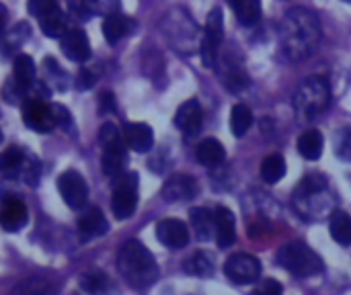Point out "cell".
I'll use <instances>...</instances> for the list:
<instances>
[{"label":"cell","instance_id":"cell-1","mask_svg":"<svg viewBox=\"0 0 351 295\" xmlns=\"http://www.w3.org/2000/svg\"><path fill=\"white\" fill-rule=\"evenodd\" d=\"M321 43V23L308 8H290L280 23V45L288 60L311 57Z\"/></svg>","mask_w":351,"mask_h":295},{"label":"cell","instance_id":"cell-2","mask_svg":"<svg viewBox=\"0 0 351 295\" xmlns=\"http://www.w3.org/2000/svg\"><path fill=\"white\" fill-rule=\"evenodd\" d=\"M117 271L132 290H148L158 279V265L152 253L138 240H130L117 255Z\"/></svg>","mask_w":351,"mask_h":295},{"label":"cell","instance_id":"cell-3","mask_svg":"<svg viewBox=\"0 0 351 295\" xmlns=\"http://www.w3.org/2000/svg\"><path fill=\"white\" fill-rule=\"evenodd\" d=\"M331 103V86L323 76H308L300 82L294 94V111L298 119H317Z\"/></svg>","mask_w":351,"mask_h":295},{"label":"cell","instance_id":"cell-4","mask_svg":"<svg viewBox=\"0 0 351 295\" xmlns=\"http://www.w3.org/2000/svg\"><path fill=\"white\" fill-rule=\"evenodd\" d=\"M276 259H278L282 269H286L288 273H292L296 277H313V275H319L323 271L321 257L302 242L284 244L278 251Z\"/></svg>","mask_w":351,"mask_h":295},{"label":"cell","instance_id":"cell-5","mask_svg":"<svg viewBox=\"0 0 351 295\" xmlns=\"http://www.w3.org/2000/svg\"><path fill=\"white\" fill-rule=\"evenodd\" d=\"M138 207V175L123 172L121 177L113 179V195H111V209L117 220H130Z\"/></svg>","mask_w":351,"mask_h":295},{"label":"cell","instance_id":"cell-6","mask_svg":"<svg viewBox=\"0 0 351 295\" xmlns=\"http://www.w3.org/2000/svg\"><path fill=\"white\" fill-rule=\"evenodd\" d=\"M29 12L33 16H37L39 21V27L43 31L45 37H64L66 35V18H64V12L62 8L51 2V0H31L27 4Z\"/></svg>","mask_w":351,"mask_h":295},{"label":"cell","instance_id":"cell-7","mask_svg":"<svg viewBox=\"0 0 351 295\" xmlns=\"http://www.w3.org/2000/svg\"><path fill=\"white\" fill-rule=\"evenodd\" d=\"M224 39V16L222 10L216 6L210 10L208 21H206V31H204V39H202V62L206 68H214L216 60H218V45Z\"/></svg>","mask_w":351,"mask_h":295},{"label":"cell","instance_id":"cell-8","mask_svg":"<svg viewBox=\"0 0 351 295\" xmlns=\"http://www.w3.org/2000/svg\"><path fill=\"white\" fill-rule=\"evenodd\" d=\"M224 275L237 285H251L261 277V263L253 255L237 253L224 263Z\"/></svg>","mask_w":351,"mask_h":295},{"label":"cell","instance_id":"cell-9","mask_svg":"<svg viewBox=\"0 0 351 295\" xmlns=\"http://www.w3.org/2000/svg\"><path fill=\"white\" fill-rule=\"evenodd\" d=\"M58 191L64 199V203L70 209H80L86 205L88 199V187L86 181L80 172L76 170H66L64 175H60L58 179Z\"/></svg>","mask_w":351,"mask_h":295},{"label":"cell","instance_id":"cell-10","mask_svg":"<svg viewBox=\"0 0 351 295\" xmlns=\"http://www.w3.org/2000/svg\"><path fill=\"white\" fill-rule=\"evenodd\" d=\"M23 121L29 129L37 133H47L56 127L51 105H45L39 99H27L23 103Z\"/></svg>","mask_w":351,"mask_h":295},{"label":"cell","instance_id":"cell-11","mask_svg":"<svg viewBox=\"0 0 351 295\" xmlns=\"http://www.w3.org/2000/svg\"><path fill=\"white\" fill-rule=\"evenodd\" d=\"M156 238L160 244H165L167 248L173 251H181L189 244V230L187 224L175 218L169 220H160L156 224Z\"/></svg>","mask_w":351,"mask_h":295},{"label":"cell","instance_id":"cell-12","mask_svg":"<svg viewBox=\"0 0 351 295\" xmlns=\"http://www.w3.org/2000/svg\"><path fill=\"white\" fill-rule=\"evenodd\" d=\"M27 205L19 197H4L0 203V226L6 232H19L27 224Z\"/></svg>","mask_w":351,"mask_h":295},{"label":"cell","instance_id":"cell-13","mask_svg":"<svg viewBox=\"0 0 351 295\" xmlns=\"http://www.w3.org/2000/svg\"><path fill=\"white\" fill-rule=\"evenodd\" d=\"M202 123H204V111L199 107V103L195 99H189L185 101L177 113H175V125L187 136V138H193L202 131Z\"/></svg>","mask_w":351,"mask_h":295},{"label":"cell","instance_id":"cell-14","mask_svg":"<svg viewBox=\"0 0 351 295\" xmlns=\"http://www.w3.org/2000/svg\"><path fill=\"white\" fill-rule=\"evenodd\" d=\"M199 187L197 181L189 175H173L165 185H162V197L171 203L175 201H189L197 195Z\"/></svg>","mask_w":351,"mask_h":295},{"label":"cell","instance_id":"cell-15","mask_svg":"<svg viewBox=\"0 0 351 295\" xmlns=\"http://www.w3.org/2000/svg\"><path fill=\"white\" fill-rule=\"evenodd\" d=\"M76 226H78V236L84 242L105 236L109 232V222L105 220V216L99 207H88L84 214H80Z\"/></svg>","mask_w":351,"mask_h":295},{"label":"cell","instance_id":"cell-16","mask_svg":"<svg viewBox=\"0 0 351 295\" xmlns=\"http://www.w3.org/2000/svg\"><path fill=\"white\" fill-rule=\"evenodd\" d=\"M214 236L220 248H230L237 242V220L234 214L220 205L214 211Z\"/></svg>","mask_w":351,"mask_h":295},{"label":"cell","instance_id":"cell-17","mask_svg":"<svg viewBox=\"0 0 351 295\" xmlns=\"http://www.w3.org/2000/svg\"><path fill=\"white\" fill-rule=\"evenodd\" d=\"M62 51L68 60L72 62H86L90 57V43L88 37L82 29H70L66 31V35L62 37Z\"/></svg>","mask_w":351,"mask_h":295},{"label":"cell","instance_id":"cell-18","mask_svg":"<svg viewBox=\"0 0 351 295\" xmlns=\"http://www.w3.org/2000/svg\"><path fill=\"white\" fill-rule=\"evenodd\" d=\"M121 133L125 146L138 154H144L154 146V133L148 123H125Z\"/></svg>","mask_w":351,"mask_h":295},{"label":"cell","instance_id":"cell-19","mask_svg":"<svg viewBox=\"0 0 351 295\" xmlns=\"http://www.w3.org/2000/svg\"><path fill=\"white\" fill-rule=\"evenodd\" d=\"M132 29H134V23L119 12H111L103 21V35H105L107 43H111V45H115L117 41L128 37L132 33Z\"/></svg>","mask_w":351,"mask_h":295},{"label":"cell","instance_id":"cell-20","mask_svg":"<svg viewBox=\"0 0 351 295\" xmlns=\"http://www.w3.org/2000/svg\"><path fill=\"white\" fill-rule=\"evenodd\" d=\"M125 164H128V146H119V148H107L103 150V158H101V168L109 179H117L125 172Z\"/></svg>","mask_w":351,"mask_h":295},{"label":"cell","instance_id":"cell-21","mask_svg":"<svg viewBox=\"0 0 351 295\" xmlns=\"http://www.w3.org/2000/svg\"><path fill=\"white\" fill-rule=\"evenodd\" d=\"M195 158H197L199 164H204L208 168H214V166H220L226 160V150L216 138H208L197 146Z\"/></svg>","mask_w":351,"mask_h":295},{"label":"cell","instance_id":"cell-22","mask_svg":"<svg viewBox=\"0 0 351 295\" xmlns=\"http://www.w3.org/2000/svg\"><path fill=\"white\" fill-rule=\"evenodd\" d=\"M191 228L195 230V236L199 242H208L214 236V214L206 207H193L189 211Z\"/></svg>","mask_w":351,"mask_h":295},{"label":"cell","instance_id":"cell-23","mask_svg":"<svg viewBox=\"0 0 351 295\" xmlns=\"http://www.w3.org/2000/svg\"><path fill=\"white\" fill-rule=\"evenodd\" d=\"M325 138L319 129H308L298 138V152L306 160H319L323 156Z\"/></svg>","mask_w":351,"mask_h":295},{"label":"cell","instance_id":"cell-24","mask_svg":"<svg viewBox=\"0 0 351 295\" xmlns=\"http://www.w3.org/2000/svg\"><path fill=\"white\" fill-rule=\"evenodd\" d=\"M80 287L90 295H115L117 290L111 283L109 275H105L103 271H90L86 275H82L80 279Z\"/></svg>","mask_w":351,"mask_h":295},{"label":"cell","instance_id":"cell-25","mask_svg":"<svg viewBox=\"0 0 351 295\" xmlns=\"http://www.w3.org/2000/svg\"><path fill=\"white\" fill-rule=\"evenodd\" d=\"M25 166V154L21 148L10 146L4 152H0V175L6 179H14L23 172Z\"/></svg>","mask_w":351,"mask_h":295},{"label":"cell","instance_id":"cell-26","mask_svg":"<svg viewBox=\"0 0 351 295\" xmlns=\"http://www.w3.org/2000/svg\"><path fill=\"white\" fill-rule=\"evenodd\" d=\"M12 74H14V82L21 88L29 90L31 84L35 82V74H37V68H35L33 57L31 55H25V53L16 55L14 57V66H12Z\"/></svg>","mask_w":351,"mask_h":295},{"label":"cell","instance_id":"cell-27","mask_svg":"<svg viewBox=\"0 0 351 295\" xmlns=\"http://www.w3.org/2000/svg\"><path fill=\"white\" fill-rule=\"evenodd\" d=\"M329 232L331 238L335 242H339L341 246H350L351 244V216L337 209L333 211L331 220H329Z\"/></svg>","mask_w":351,"mask_h":295},{"label":"cell","instance_id":"cell-28","mask_svg":"<svg viewBox=\"0 0 351 295\" xmlns=\"http://www.w3.org/2000/svg\"><path fill=\"white\" fill-rule=\"evenodd\" d=\"M230 8L234 10L239 23L245 27L257 25L261 18V4L257 0H237V2H230Z\"/></svg>","mask_w":351,"mask_h":295},{"label":"cell","instance_id":"cell-29","mask_svg":"<svg viewBox=\"0 0 351 295\" xmlns=\"http://www.w3.org/2000/svg\"><path fill=\"white\" fill-rule=\"evenodd\" d=\"M286 175V160L282 154H269L261 162V177L267 185H276Z\"/></svg>","mask_w":351,"mask_h":295},{"label":"cell","instance_id":"cell-30","mask_svg":"<svg viewBox=\"0 0 351 295\" xmlns=\"http://www.w3.org/2000/svg\"><path fill=\"white\" fill-rule=\"evenodd\" d=\"M253 125V113L247 105H234L230 111V129L234 138H243Z\"/></svg>","mask_w":351,"mask_h":295},{"label":"cell","instance_id":"cell-31","mask_svg":"<svg viewBox=\"0 0 351 295\" xmlns=\"http://www.w3.org/2000/svg\"><path fill=\"white\" fill-rule=\"evenodd\" d=\"M189 275H197V277H210L214 273V259L210 253L206 251H197L191 259L185 261L183 267Z\"/></svg>","mask_w":351,"mask_h":295},{"label":"cell","instance_id":"cell-32","mask_svg":"<svg viewBox=\"0 0 351 295\" xmlns=\"http://www.w3.org/2000/svg\"><path fill=\"white\" fill-rule=\"evenodd\" d=\"M325 189H327V179L319 172H311L300 181V185L296 189V197L298 199H311Z\"/></svg>","mask_w":351,"mask_h":295},{"label":"cell","instance_id":"cell-33","mask_svg":"<svg viewBox=\"0 0 351 295\" xmlns=\"http://www.w3.org/2000/svg\"><path fill=\"white\" fill-rule=\"evenodd\" d=\"M10 295H56V290L51 287L49 281L41 279V277H33V279H25L21 281Z\"/></svg>","mask_w":351,"mask_h":295},{"label":"cell","instance_id":"cell-34","mask_svg":"<svg viewBox=\"0 0 351 295\" xmlns=\"http://www.w3.org/2000/svg\"><path fill=\"white\" fill-rule=\"evenodd\" d=\"M99 142L103 146V150L107 148H119V146H125L123 142V133L119 131V127L111 121L103 123L101 125V131H99Z\"/></svg>","mask_w":351,"mask_h":295},{"label":"cell","instance_id":"cell-35","mask_svg":"<svg viewBox=\"0 0 351 295\" xmlns=\"http://www.w3.org/2000/svg\"><path fill=\"white\" fill-rule=\"evenodd\" d=\"M224 84L230 92H241L243 88L249 86V76L245 74V70L241 66H232L228 70V74L224 76Z\"/></svg>","mask_w":351,"mask_h":295},{"label":"cell","instance_id":"cell-36","mask_svg":"<svg viewBox=\"0 0 351 295\" xmlns=\"http://www.w3.org/2000/svg\"><path fill=\"white\" fill-rule=\"evenodd\" d=\"M335 154L337 158L351 162V129H341L335 140Z\"/></svg>","mask_w":351,"mask_h":295},{"label":"cell","instance_id":"cell-37","mask_svg":"<svg viewBox=\"0 0 351 295\" xmlns=\"http://www.w3.org/2000/svg\"><path fill=\"white\" fill-rule=\"evenodd\" d=\"M39 170H41V166H39V162L35 158H31V162H25L21 175H23V179H25V183L29 187H37V183H39Z\"/></svg>","mask_w":351,"mask_h":295},{"label":"cell","instance_id":"cell-38","mask_svg":"<svg viewBox=\"0 0 351 295\" xmlns=\"http://www.w3.org/2000/svg\"><path fill=\"white\" fill-rule=\"evenodd\" d=\"M282 283L278 279H263L255 290L253 295H282Z\"/></svg>","mask_w":351,"mask_h":295},{"label":"cell","instance_id":"cell-39","mask_svg":"<svg viewBox=\"0 0 351 295\" xmlns=\"http://www.w3.org/2000/svg\"><path fill=\"white\" fill-rule=\"evenodd\" d=\"M93 84H95V74H93L90 70H86V68H82V70L78 72L76 86H78L80 90H86V88H90Z\"/></svg>","mask_w":351,"mask_h":295},{"label":"cell","instance_id":"cell-40","mask_svg":"<svg viewBox=\"0 0 351 295\" xmlns=\"http://www.w3.org/2000/svg\"><path fill=\"white\" fill-rule=\"evenodd\" d=\"M51 113H53V119H56V125H70V113L68 109H64L62 105H51Z\"/></svg>","mask_w":351,"mask_h":295},{"label":"cell","instance_id":"cell-41","mask_svg":"<svg viewBox=\"0 0 351 295\" xmlns=\"http://www.w3.org/2000/svg\"><path fill=\"white\" fill-rule=\"evenodd\" d=\"M99 105H101L103 113H113L115 111V97L111 92H103L99 99Z\"/></svg>","mask_w":351,"mask_h":295},{"label":"cell","instance_id":"cell-42","mask_svg":"<svg viewBox=\"0 0 351 295\" xmlns=\"http://www.w3.org/2000/svg\"><path fill=\"white\" fill-rule=\"evenodd\" d=\"M6 18H8V12H6V8H4V6L0 4V35H2V31H4Z\"/></svg>","mask_w":351,"mask_h":295},{"label":"cell","instance_id":"cell-43","mask_svg":"<svg viewBox=\"0 0 351 295\" xmlns=\"http://www.w3.org/2000/svg\"><path fill=\"white\" fill-rule=\"evenodd\" d=\"M0 142H2V131H0Z\"/></svg>","mask_w":351,"mask_h":295},{"label":"cell","instance_id":"cell-44","mask_svg":"<svg viewBox=\"0 0 351 295\" xmlns=\"http://www.w3.org/2000/svg\"><path fill=\"white\" fill-rule=\"evenodd\" d=\"M72 295H78V294H72Z\"/></svg>","mask_w":351,"mask_h":295}]
</instances>
